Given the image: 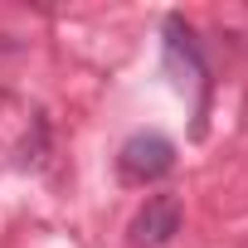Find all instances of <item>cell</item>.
Segmentation results:
<instances>
[{"mask_svg":"<svg viewBox=\"0 0 248 248\" xmlns=\"http://www.w3.org/2000/svg\"><path fill=\"white\" fill-rule=\"evenodd\" d=\"M170 166H175V146H170L161 132H137L127 146L117 151V170H122V180H137V185L161 180Z\"/></svg>","mask_w":248,"mask_h":248,"instance_id":"obj_1","label":"cell"},{"mask_svg":"<svg viewBox=\"0 0 248 248\" xmlns=\"http://www.w3.org/2000/svg\"><path fill=\"white\" fill-rule=\"evenodd\" d=\"M127 233H132V248H161V243H170L180 233V200L175 195H151L137 209V219H132Z\"/></svg>","mask_w":248,"mask_h":248,"instance_id":"obj_2","label":"cell"}]
</instances>
